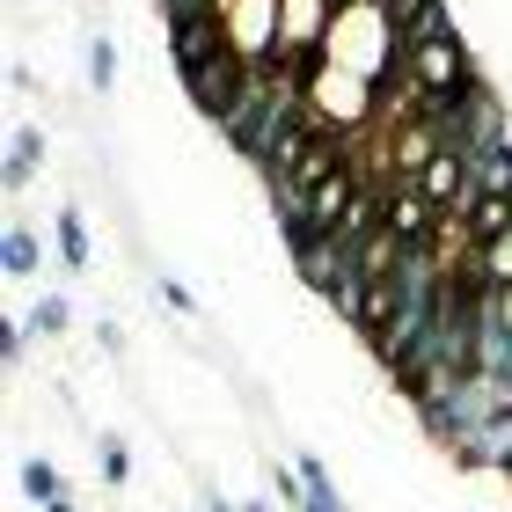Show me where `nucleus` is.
I'll return each mask as SVG.
<instances>
[{"label":"nucleus","instance_id":"nucleus-1","mask_svg":"<svg viewBox=\"0 0 512 512\" xmlns=\"http://www.w3.org/2000/svg\"><path fill=\"white\" fill-rule=\"evenodd\" d=\"M512 410V374H491V366H476V374H461L454 395H439V403H425L417 417H425V432L439 439V447H461L476 425H491V417Z\"/></svg>","mask_w":512,"mask_h":512},{"label":"nucleus","instance_id":"nucleus-2","mask_svg":"<svg viewBox=\"0 0 512 512\" xmlns=\"http://www.w3.org/2000/svg\"><path fill=\"white\" fill-rule=\"evenodd\" d=\"M300 88H308V110H315L322 125H344V132H352L359 118H374V103H366V96H374V81L352 74V66H337V59H315Z\"/></svg>","mask_w":512,"mask_h":512},{"label":"nucleus","instance_id":"nucleus-3","mask_svg":"<svg viewBox=\"0 0 512 512\" xmlns=\"http://www.w3.org/2000/svg\"><path fill=\"white\" fill-rule=\"evenodd\" d=\"M330 15H337V0H278V59L308 74V66L322 59V37H330Z\"/></svg>","mask_w":512,"mask_h":512},{"label":"nucleus","instance_id":"nucleus-4","mask_svg":"<svg viewBox=\"0 0 512 512\" xmlns=\"http://www.w3.org/2000/svg\"><path fill=\"white\" fill-rule=\"evenodd\" d=\"M403 66H410L417 88H461V81H476V74H469V44H461V37L403 44Z\"/></svg>","mask_w":512,"mask_h":512},{"label":"nucleus","instance_id":"nucleus-5","mask_svg":"<svg viewBox=\"0 0 512 512\" xmlns=\"http://www.w3.org/2000/svg\"><path fill=\"white\" fill-rule=\"evenodd\" d=\"M227 37L249 66L278 59V0H227Z\"/></svg>","mask_w":512,"mask_h":512},{"label":"nucleus","instance_id":"nucleus-6","mask_svg":"<svg viewBox=\"0 0 512 512\" xmlns=\"http://www.w3.org/2000/svg\"><path fill=\"white\" fill-rule=\"evenodd\" d=\"M220 52H235L227 15H183V22H169V59H176V74H191V66L220 59Z\"/></svg>","mask_w":512,"mask_h":512},{"label":"nucleus","instance_id":"nucleus-7","mask_svg":"<svg viewBox=\"0 0 512 512\" xmlns=\"http://www.w3.org/2000/svg\"><path fill=\"white\" fill-rule=\"evenodd\" d=\"M242 81H249V59L242 52H220V59H205V66L183 74V88H191V103L205 110V118H220V110L242 96Z\"/></svg>","mask_w":512,"mask_h":512},{"label":"nucleus","instance_id":"nucleus-8","mask_svg":"<svg viewBox=\"0 0 512 512\" xmlns=\"http://www.w3.org/2000/svg\"><path fill=\"white\" fill-rule=\"evenodd\" d=\"M439 220H447V205H432L410 176H395V183H388V227H395V235H403L410 249H425V242L439 235Z\"/></svg>","mask_w":512,"mask_h":512},{"label":"nucleus","instance_id":"nucleus-9","mask_svg":"<svg viewBox=\"0 0 512 512\" xmlns=\"http://www.w3.org/2000/svg\"><path fill=\"white\" fill-rule=\"evenodd\" d=\"M461 469H498V476H512V410L505 417H491V425H476L461 447H447Z\"/></svg>","mask_w":512,"mask_h":512},{"label":"nucleus","instance_id":"nucleus-10","mask_svg":"<svg viewBox=\"0 0 512 512\" xmlns=\"http://www.w3.org/2000/svg\"><path fill=\"white\" fill-rule=\"evenodd\" d=\"M293 264H300V278H308L322 300H330V286H337L344 271H352V249H344L337 235H315V242H300V249H293Z\"/></svg>","mask_w":512,"mask_h":512},{"label":"nucleus","instance_id":"nucleus-11","mask_svg":"<svg viewBox=\"0 0 512 512\" xmlns=\"http://www.w3.org/2000/svg\"><path fill=\"white\" fill-rule=\"evenodd\" d=\"M469 191L476 198H512V139L469 147Z\"/></svg>","mask_w":512,"mask_h":512},{"label":"nucleus","instance_id":"nucleus-12","mask_svg":"<svg viewBox=\"0 0 512 512\" xmlns=\"http://www.w3.org/2000/svg\"><path fill=\"white\" fill-rule=\"evenodd\" d=\"M491 139H512L505 132V103L483 81H469V147H491Z\"/></svg>","mask_w":512,"mask_h":512},{"label":"nucleus","instance_id":"nucleus-13","mask_svg":"<svg viewBox=\"0 0 512 512\" xmlns=\"http://www.w3.org/2000/svg\"><path fill=\"white\" fill-rule=\"evenodd\" d=\"M395 308H403V286H395V271L388 278H374V293H366V315H359V337L374 344L388 322H395Z\"/></svg>","mask_w":512,"mask_h":512},{"label":"nucleus","instance_id":"nucleus-14","mask_svg":"<svg viewBox=\"0 0 512 512\" xmlns=\"http://www.w3.org/2000/svg\"><path fill=\"white\" fill-rule=\"evenodd\" d=\"M37 161H44V132L22 125V132L8 139V169H0V183H8V191H22V183L37 176Z\"/></svg>","mask_w":512,"mask_h":512},{"label":"nucleus","instance_id":"nucleus-15","mask_svg":"<svg viewBox=\"0 0 512 512\" xmlns=\"http://www.w3.org/2000/svg\"><path fill=\"white\" fill-rule=\"evenodd\" d=\"M366 293H374V278H366L359 264H352V271H344L337 286H330V308L344 315V330H359V315H366Z\"/></svg>","mask_w":512,"mask_h":512},{"label":"nucleus","instance_id":"nucleus-16","mask_svg":"<svg viewBox=\"0 0 512 512\" xmlns=\"http://www.w3.org/2000/svg\"><path fill=\"white\" fill-rule=\"evenodd\" d=\"M0 264H8V278L37 271V235H30V227H8V235H0Z\"/></svg>","mask_w":512,"mask_h":512},{"label":"nucleus","instance_id":"nucleus-17","mask_svg":"<svg viewBox=\"0 0 512 512\" xmlns=\"http://www.w3.org/2000/svg\"><path fill=\"white\" fill-rule=\"evenodd\" d=\"M505 227H512V198H476V205H469V235H476V242L505 235Z\"/></svg>","mask_w":512,"mask_h":512},{"label":"nucleus","instance_id":"nucleus-18","mask_svg":"<svg viewBox=\"0 0 512 512\" xmlns=\"http://www.w3.org/2000/svg\"><path fill=\"white\" fill-rule=\"evenodd\" d=\"M22 491H30L37 505H59L66 498V476L52 469V461H22Z\"/></svg>","mask_w":512,"mask_h":512},{"label":"nucleus","instance_id":"nucleus-19","mask_svg":"<svg viewBox=\"0 0 512 512\" xmlns=\"http://www.w3.org/2000/svg\"><path fill=\"white\" fill-rule=\"evenodd\" d=\"M59 256H66V271L88 264V227H81V213H59Z\"/></svg>","mask_w":512,"mask_h":512},{"label":"nucleus","instance_id":"nucleus-20","mask_svg":"<svg viewBox=\"0 0 512 512\" xmlns=\"http://www.w3.org/2000/svg\"><path fill=\"white\" fill-rule=\"evenodd\" d=\"M425 37H454V15H447V0H432V8H425V15H417L403 44H425Z\"/></svg>","mask_w":512,"mask_h":512},{"label":"nucleus","instance_id":"nucleus-21","mask_svg":"<svg viewBox=\"0 0 512 512\" xmlns=\"http://www.w3.org/2000/svg\"><path fill=\"white\" fill-rule=\"evenodd\" d=\"M88 81H96V88H110V81H118V52H110V37H96V44H88Z\"/></svg>","mask_w":512,"mask_h":512},{"label":"nucleus","instance_id":"nucleus-22","mask_svg":"<svg viewBox=\"0 0 512 512\" xmlns=\"http://www.w3.org/2000/svg\"><path fill=\"white\" fill-rule=\"evenodd\" d=\"M30 330H44V337H59V330H66V300H59V293H52V300H37Z\"/></svg>","mask_w":512,"mask_h":512},{"label":"nucleus","instance_id":"nucleus-23","mask_svg":"<svg viewBox=\"0 0 512 512\" xmlns=\"http://www.w3.org/2000/svg\"><path fill=\"white\" fill-rule=\"evenodd\" d=\"M96 461H103V483H125V476H132V454L118 447V439H103V454H96Z\"/></svg>","mask_w":512,"mask_h":512},{"label":"nucleus","instance_id":"nucleus-24","mask_svg":"<svg viewBox=\"0 0 512 512\" xmlns=\"http://www.w3.org/2000/svg\"><path fill=\"white\" fill-rule=\"evenodd\" d=\"M381 8H388V22H395V37H410V22L425 15L432 0H381Z\"/></svg>","mask_w":512,"mask_h":512},{"label":"nucleus","instance_id":"nucleus-25","mask_svg":"<svg viewBox=\"0 0 512 512\" xmlns=\"http://www.w3.org/2000/svg\"><path fill=\"white\" fill-rule=\"evenodd\" d=\"M22 344H30V322H8V330H0V352L22 359Z\"/></svg>","mask_w":512,"mask_h":512},{"label":"nucleus","instance_id":"nucleus-26","mask_svg":"<svg viewBox=\"0 0 512 512\" xmlns=\"http://www.w3.org/2000/svg\"><path fill=\"white\" fill-rule=\"evenodd\" d=\"M44 512H74V505H66V498H59V505H44Z\"/></svg>","mask_w":512,"mask_h":512},{"label":"nucleus","instance_id":"nucleus-27","mask_svg":"<svg viewBox=\"0 0 512 512\" xmlns=\"http://www.w3.org/2000/svg\"><path fill=\"white\" fill-rule=\"evenodd\" d=\"M213 512H242V505H227V498H220V505H213Z\"/></svg>","mask_w":512,"mask_h":512},{"label":"nucleus","instance_id":"nucleus-28","mask_svg":"<svg viewBox=\"0 0 512 512\" xmlns=\"http://www.w3.org/2000/svg\"><path fill=\"white\" fill-rule=\"evenodd\" d=\"M242 512H271V505H242Z\"/></svg>","mask_w":512,"mask_h":512}]
</instances>
